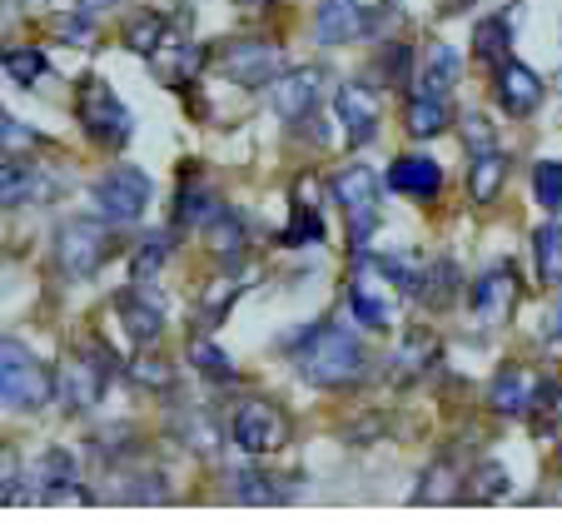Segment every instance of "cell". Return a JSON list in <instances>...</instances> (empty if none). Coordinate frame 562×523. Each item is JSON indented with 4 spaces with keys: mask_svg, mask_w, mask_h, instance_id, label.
Listing matches in <instances>:
<instances>
[{
    "mask_svg": "<svg viewBox=\"0 0 562 523\" xmlns=\"http://www.w3.org/2000/svg\"><path fill=\"white\" fill-rule=\"evenodd\" d=\"M294 369L318 389H353L369 374V354L344 324H314L294 344Z\"/></svg>",
    "mask_w": 562,
    "mask_h": 523,
    "instance_id": "cell-1",
    "label": "cell"
},
{
    "mask_svg": "<svg viewBox=\"0 0 562 523\" xmlns=\"http://www.w3.org/2000/svg\"><path fill=\"white\" fill-rule=\"evenodd\" d=\"M120 240L115 230H110V220H90V214H80V220H65L60 230H55V265H60V275L70 279V285H86V279H95L100 269L115 259Z\"/></svg>",
    "mask_w": 562,
    "mask_h": 523,
    "instance_id": "cell-2",
    "label": "cell"
},
{
    "mask_svg": "<svg viewBox=\"0 0 562 523\" xmlns=\"http://www.w3.org/2000/svg\"><path fill=\"white\" fill-rule=\"evenodd\" d=\"M75 120L86 125L90 145L100 149H120L135 135V115H130V105L115 96V86L105 75H80V86H75Z\"/></svg>",
    "mask_w": 562,
    "mask_h": 523,
    "instance_id": "cell-3",
    "label": "cell"
},
{
    "mask_svg": "<svg viewBox=\"0 0 562 523\" xmlns=\"http://www.w3.org/2000/svg\"><path fill=\"white\" fill-rule=\"evenodd\" d=\"M55 389H60V379L21 340L0 344V399L11 414H41L45 404H55Z\"/></svg>",
    "mask_w": 562,
    "mask_h": 523,
    "instance_id": "cell-4",
    "label": "cell"
},
{
    "mask_svg": "<svg viewBox=\"0 0 562 523\" xmlns=\"http://www.w3.org/2000/svg\"><path fill=\"white\" fill-rule=\"evenodd\" d=\"M110 374H115V354H110V344L105 340L80 344L75 359L65 364V374H60V389H55V399L65 404V414H90V409L105 399Z\"/></svg>",
    "mask_w": 562,
    "mask_h": 523,
    "instance_id": "cell-5",
    "label": "cell"
},
{
    "mask_svg": "<svg viewBox=\"0 0 562 523\" xmlns=\"http://www.w3.org/2000/svg\"><path fill=\"white\" fill-rule=\"evenodd\" d=\"M289 434H294V424H289V414L274 404V399H245L229 419L234 448L249 454V459H269V454L289 448Z\"/></svg>",
    "mask_w": 562,
    "mask_h": 523,
    "instance_id": "cell-6",
    "label": "cell"
},
{
    "mask_svg": "<svg viewBox=\"0 0 562 523\" xmlns=\"http://www.w3.org/2000/svg\"><path fill=\"white\" fill-rule=\"evenodd\" d=\"M334 200H339L344 224H349V249L363 255L369 235L379 230V175L369 165H344L339 180H334Z\"/></svg>",
    "mask_w": 562,
    "mask_h": 523,
    "instance_id": "cell-7",
    "label": "cell"
},
{
    "mask_svg": "<svg viewBox=\"0 0 562 523\" xmlns=\"http://www.w3.org/2000/svg\"><path fill=\"white\" fill-rule=\"evenodd\" d=\"M214 70L239 90H259L284 75V51L274 41H224L214 51Z\"/></svg>",
    "mask_w": 562,
    "mask_h": 523,
    "instance_id": "cell-8",
    "label": "cell"
},
{
    "mask_svg": "<svg viewBox=\"0 0 562 523\" xmlns=\"http://www.w3.org/2000/svg\"><path fill=\"white\" fill-rule=\"evenodd\" d=\"M149 194H155V185H149L145 170H135V165H115L110 175H100L95 190H90V200H95V214L110 224H135L139 214H145Z\"/></svg>",
    "mask_w": 562,
    "mask_h": 523,
    "instance_id": "cell-9",
    "label": "cell"
},
{
    "mask_svg": "<svg viewBox=\"0 0 562 523\" xmlns=\"http://www.w3.org/2000/svg\"><path fill=\"white\" fill-rule=\"evenodd\" d=\"M165 424H170V438H180L184 454H200V459H214L224 448V424L214 409L194 404V399H175L170 409H165Z\"/></svg>",
    "mask_w": 562,
    "mask_h": 523,
    "instance_id": "cell-10",
    "label": "cell"
},
{
    "mask_svg": "<svg viewBox=\"0 0 562 523\" xmlns=\"http://www.w3.org/2000/svg\"><path fill=\"white\" fill-rule=\"evenodd\" d=\"M110 304H115V320L125 324V334L139 344V349L159 344V334H165V299L149 289V279H135V285L120 289Z\"/></svg>",
    "mask_w": 562,
    "mask_h": 523,
    "instance_id": "cell-11",
    "label": "cell"
},
{
    "mask_svg": "<svg viewBox=\"0 0 562 523\" xmlns=\"http://www.w3.org/2000/svg\"><path fill=\"white\" fill-rule=\"evenodd\" d=\"M220 190L214 180L200 170V160H184L180 165V185H175V224L180 230H204V224L220 214Z\"/></svg>",
    "mask_w": 562,
    "mask_h": 523,
    "instance_id": "cell-12",
    "label": "cell"
},
{
    "mask_svg": "<svg viewBox=\"0 0 562 523\" xmlns=\"http://www.w3.org/2000/svg\"><path fill=\"white\" fill-rule=\"evenodd\" d=\"M318 90H324V70L318 65H299V70H284L269 86V100H274V115L284 125H304L318 105Z\"/></svg>",
    "mask_w": 562,
    "mask_h": 523,
    "instance_id": "cell-13",
    "label": "cell"
},
{
    "mask_svg": "<svg viewBox=\"0 0 562 523\" xmlns=\"http://www.w3.org/2000/svg\"><path fill=\"white\" fill-rule=\"evenodd\" d=\"M542 75L532 70V65H522V60H503V65H493V96H498V105L508 110V115H532V110L542 105Z\"/></svg>",
    "mask_w": 562,
    "mask_h": 523,
    "instance_id": "cell-14",
    "label": "cell"
},
{
    "mask_svg": "<svg viewBox=\"0 0 562 523\" xmlns=\"http://www.w3.org/2000/svg\"><path fill=\"white\" fill-rule=\"evenodd\" d=\"M334 120L344 125L349 145H369V140L379 135V96H373L363 80H349V86H339V96H334Z\"/></svg>",
    "mask_w": 562,
    "mask_h": 523,
    "instance_id": "cell-15",
    "label": "cell"
},
{
    "mask_svg": "<svg viewBox=\"0 0 562 523\" xmlns=\"http://www.w3.org/2000/svg\"><path fill=\"white\" fill-rule=\"evenodd\" d=\"M513 299H518V275H513V265L503 259V265L483 269L473 285V314L477 324H503L513 310Z\"/></svg>",
    "mask_w": 562,
    "mask_h": 523,
    "instance_id": "cell-16",
    "label": "cell"
},
{
    "mask_svg": "<svg viewBox=\"0 0 562 523\" xmlns=\"http://www.w3.org/2000/svg\"><path fill=\"white\" fill-rule=\"evenodd\" d=\"M324 240V204H318V185L314 175L294 185V210H289V224L279 230V245L299 249V245H318Z\"/></svg>",
    "mask_w": 562,
    "mask_h": 523,
    "instance_id": "cell-17",
    "label": "cell"
},
{
    "mask_svg": "<svg viewBox=\"0 0 562 523\" xmlns=\"http://www.w3.org/2000/svg\"><path fill=\"white\" fill-rule=\"evenodd\" d=\"M369 31V15L353 0H318L314 5V35L318 45H353Z\"/></svg>",
    "mask_w": 562,
    "mask_h": 523,
    "instance_id": "cell-18",
    "label": "cell"
},
{
    "mask_svg": "<svg viewBox=\"0 0 562 523\" xmlns=\"http://www.w3.org/2000/svg\"><path fill=\"white\" fill-rule=\"evenodd\" d=\"M349 310L359 314L363 330H373V334L393 330L389 299L379 294V265H359V269H353V279H349Z\"/></svg>",
    "mask_w": 562,
    "mask_h": 523,
    "instance_id": "cell-19",
    "label": "cell"
},
{
    "mask_svg": "<svg viewBox=\"0 0 562 523\" xmlns=\"http://www.w3.org/2000/svg\"><path fill=\"white\" fill-rule=\"evenodd\" d=\"M532 379H528V369L522 364H503L498 374H493V385H488V409L498 419H518V414H528L532 409Z\"/></svg>",
    "mask_w": 562,
    "mask_h": 523,
    "instance_id": "cell-20",
    "label": "cell"
},
{
    "mask_svg": "<svg viewBox=\"0 0 562 523\" xmlns=\"http://www.w3.org/2000/svg\"><path fill=\"white\" fill-rule=\"evenodd\" d=\"M389 185L398 194H414V200H434L443 190V165L428 160V155H398L389 165Z\"/></svg>",
    "mask_w": 562,
    "mask_h": 523,
    "instance_id": "cell-21",
    "label": "cell"
},
{
    "mask_svg": "<svg viewBox=\"0 0 562 523\" xmlns=\"http://www.w3.org/2000/svg\"><path fill=\"white\" fill-rule=\"evenodd\" d=\"M204 235H210L214 255H220L224 265H239V259L249 255V224H245V214L234 210V204H220V214L204 224Z\"/></svg>",
    "mask_w": 562,
    "mask_h": 523,
    "instance_id": "cell-22",
    "label": "cell"
},
{
    "mask_svg": "<svg viewBox=\"0 0 562 523\" xmlns=\"http://www.w3.org/2000/svg\"><path fill=\"white\" fill-rule=\"evenodd\" d=\"M503 185H508V155H503L498 145L473 149V170H468V194H473V204H493Z\"/></svg>",
    "mask_w": 562,
    "mask_h": 523,
    "instance_id": "cell-23",
    "label": "cell"
},
{
    "mask_svg": "<svg viewBox=\"0 0 562 523\" xmlns=\"http://www.w3.org/2000/svg\"><path fill=\"white\" fill-rule=\"evenodd\" d=\"M35 483H45L35 499H45V503H86V493L75 489V459L65 454V448H50L41 459V474H35Z\"/></svg>",
    "mask_w": 562,
    "mask_h": 523,
    "instance_id": "cell-24",
    "label": "cell"
},
{
    "mask_svg": "<svg viewBox=\"0 0 562 523\" xmlns=\"http://www.w3.org/2000/svg\"><path fill=\"white\" fill-rule=\"evenodd\" d=\"M438 359V344L428 330H414L404 334V344H398V354H393V385H414L418 374H428V364Z\"/></svg>",
    "mask_w": 562,
    "mask_h": 523,
    "instance_id": "cell-25",
    "label": "cell"
},
{
    "mask_svg": "<svg viewBox=\"0 0 562 523\" xmlns=\"http://www.w3.org/2000/svg\"><path fill=\"white\" fill-rule=\"evenodd\" d=\"M170 41V15H159V11H139V15H130L125 21V35H120V45L125 51H135V55H155L159 45Z\"/></svg>",
    "mask_w": 562,
    "mask_h": 523,
    "instance_id": "cell-26",
    "label": "cell"
},
{
    "mask_svg": "<svg viewBox=\"0 0 562 523\" xmlns=\"http://www.w3.org/2000/svg\"><path fill=\"white\" fill-rule=\"evenodd\" d=\"M404 130L414 140H434L448 130V105L443 96H424V90H414L408 96V110H404Z\"/></svg>",
    "mask_w": 562,
    "mask_h": 523,
    "instance_id": "cell-27",
    "label": "cell"
},
{
    "mask_svg": "<svg viewBox=\"0 0 562 523\" xmlns=\"http://www.w3.org/2000/svg\"><path fill=\"white\" fill-rule=\"evenodd\" d=\"M453 86H458V55H453V45L434 41L428 45L424 70H418V90H424V96H443L448 100V90Z\"/></svg>",
    "mask_w": 562,
    "mask_h": 523,
    "instance_id": "cell-28",
    "label": "cell"
},
{
    "mask_svg": "<svg viewBox=\"0 0 562 523\" xmlns=\"http://www.w3.org/2000/svg\"><path fill=\"white\" fill-rule=\"evenodd\" d=\"M458 285H463V275H458L453 259H438L434 269H424V289H418V304H428V310H448L458 299Z\"/></svg>",
    "mask_w": 562,
    "mask_h": 523,
    "instance_id": "cell-29",
    "label": "cell"
},
{
    "mask_svg": "<svg viewBox=\"0 0 562 523\" xmlns=\"http://www.w3.org/2000/svg\"><path fill=\"white\" fill-rule=\"evenodd\" d=\"M274 483H284V479H269L259 469H239V474H229V499L234 503H284L289 489H274Z\"/></svg>",
    "mask_w": 562,
    "mask_h": 523,
    "instance_id": "cell-30",
    "label": "cell"
},
{
    "mask_svg": "<svg viewBox=\"0 0 562 523\" xmlns=\"http://www.w3.org/2000/svg\"><path fill=\"white\" fill-rule=\"evenodd\" d=\"M190 364L204 374V379H210V385H239V369H234V359L214 340H204V334H200V340H190Z\"/></svg>",
    "mask_w": 562,
    "mask_h": 523,
    "instance_id": "cell-31",
    "label": "cell"
},
{
    "mask_svg": "<svg viewBox=\"0 0 562 523\" xmlns=\"http://www.w3.org/2000/svg\"><path fill=\"white\" fill-rule=\"evenodd\" d=\"M45 70H50V60H45L41 45H11V51H5V80H11V86H21V90L41 86Z\"/></svg>",
    "mask_w": 562,
    "mask_h": 523,
    "instance_id": "cell-32",
    "label": "cell"
},
{
    "mask_svg": "<svg viewBox=\"0 0 562 523\" xmlns=\"http://www.w3.org/2000/svg\"><path fill=\"white\" fill-rule=\"evenodd\" d=\"M532 265H538L542 285H552V289L562 285V230L558 224H542L538 235H532Z\"/></svg>",
    "mask_w": 562,
    "mask_h": 523,
    "instance_id": "cell-33",
    "label": "cell"
},
{
    "mask_svg": "<svg viewBox=\"0 0 562 523\" xmlns=\"http://www.w3.org/2000/svg\"><path fill=\"white\" fill-rule=\"evenodd\" d=\"M508 499V469L503 464H477L463 479V503H498Z\"/></svg>",
    "mask_w": 562,
    "mask_h": 523,
    "instance_id": "cell-34",
    "label": "cell"
},
{
    "mask_svg": "<svg viewBox=\"0 0 562 523\" xmlns=\"http://www.w3.org/2000/svg\"><path fill=\"white\" fill-rule=\"evenodd\" d=\"M165 259H170V235H165V230H149V235H139L135 249H130V275L155 279Z\"/></svg>",
    "mask_w": 562,
    "mask_h": 523,
    "instance_id": "cell-35",
    "label": "cell"
},
{
    "mask_svg": "<svg viewBox=\"0 0 562 523\" xmlns=\"http://www.w3.org/2000/svg\"><path fill=\"white\" fill-rule=\"evenodd\" d=\"M508 41H513V15H493V21H483V25L473 31L477 60L503 65V60H508Z\"/></svg>",
    "mask_w": 562,
    "mask_h": 523,
    "instance_id": "cell-36",
    "label": "cell"
},
{
    "mask_svg": "<svg viewBox=\"0 0 562 523\" xmlns=\"http://www.w3.org/2000/svg\"><path fill=\"white\" fill-rule=\"evenodd\" d=\"M35 190V165L25 155H11L5 170H0V194H5V210H21Z\"/></svg>",
    "mask_w": 562,
    "mask_h": 523,
    "instance_id": "cell-37",
    "label": "cell"
},
{
    "mask_svg": "<svg viewBox=\"0 0 562 523\" xmlns=\"http://www.w3.org/2000/svg\"><path fill=\"white\" fill-rule=\"evenodd\" d=\"M120 483H130V489H115L110 499H125V503H165L170 499V489H165V474H155V469H130V474H120Z\"/></svg>",
    "mask_w": 562,
    "mask_h": 523,
    "instance_id": "cell-38",
    "label": "cell"
},
{
    "mask_svg": "<svg viewBox=\"0 0 562 523\" xmlns=\"http://www.w3.org/2000/svg\"><path fill=\"white\" fill-rule=\"evenodd\" d=\"M418 499L424 503H448V499H463V489H458V474L448 459H434L424 469V479H418Z\"/></svg>",
    "mask_w": 562,
    "mask_h": 523,
    "instance_id": "cell-39",
    "label": "cell"
},
{
    "mask_svg": "<svg viewBox=\"0 0 562 523\" xmlns=\"http://www.w3.org/2000/svg\"><path fill=\"white\" fill-rule=\"evenodd\" d=\"M130 379L155 389V394H175V364L155 359V354H135V359H130Z\"/></svg>",
    "mask_w": 562,
    "mask_h": 523,
    "instance_id": "cell-40",
    "label": "cell"
},
{
    "mask_svg": "<svg viewBox=\"0 0 562 523\" xmlns=\"http://www.w3.org/2000/svg\"><path fill=\"white\" fill-rule=\"evenodd\" d=\"M532 194L548 214L562 210V160H538L532 165Z\"/></svg>",
    "mask_w": 562,
    "mask_h": 523,
    "instance_id": "cell-41",
    "label": "cell"
},
{
    "mask_svg": "<svg viewBox=\"0 0 562 523\" xmlns=\"http://www.w3.org/2000/svg\"><path fill=\"white\" fill-rule=\"evenodd\" d=\"M239 289H245V285H239V279H229V275L214 279V285L204 289V299H200V324H220L224 314H229V304L239 299Z\"/></svg>",
    "mask_w": 562,
    "mask_h": 523,
    "instance_id": "cell-42",
    "label": "cell"
},
{
    "mask_svg": "<svg viewBox=\"0 0 562 523\" xmlns=\"http://www.w3.org/2000/svg\"><path fill=\"white\" fill-rule=\"evenodd\" d=\"M373 265H379V275H389L393 285L404 289V294H418V289H424V269H418L408 255H379Z\"/></svg>",
    "mask_w": 562,
    "mask_h": 523,
    "instance_id": "cell-43",
    "label": "cell"
},
{
    "mask_svg": "<svg viewBox=\"0 0 562 523\" xmlns=\"http://www.w3.org/2000/svg\"><path fill=\"white\" fill-rule=\"evenodd\" d=\"M558 399H562V389L552 385V379H538V389H532V429H552V419H558Z\"/></svg>",
    "mask_w": 562,
    "mask_h": 523,
    "instance_id": "cell-44",
    "label": "cell"
},
{
    "mask_svg": "<svg viewBox=\"0 0 562 523\" xmlns=\"http://www.w3.org/2000/svg\"><path fill=\"white\" fill-rule=\"evenodd\" d=\"M90 31H95V15H86V11L55 15V35H60V41H70L75 51H86V45H90Z\"/></svg>",
    "mask_w": 562,
    "mask_h": 523,
    "instance_id": "cell-45",
    "label": "cell"
},
{
    "mask_svg": "<svg viewBox=\"0 0 562 523\" xmlns=\"http://www.w3.org/2000/svg\"><path fill=\"white\" fill-rule=\"evenodd\" d=\"M458 130H463L468 149H488V145H498V130H493L483 115H463V120H458Z\"/></svg>",
    "mask_w": 562,
    "mask_h": 523,
    "instance_id": "cell-46",
    "label": "cell"
},
{
    "mask_svg": "<svg viewBox=\"0 0 562 523\" xmlns=\"http://www.w3.org/2000/svg\"><path fill=\"white\" fill-rule=\"evenodd\" d=\"M404 70H408V45L393 41L389 45V60H383V75H389V80H404Z\"/></svg>",
    "mask_w": 562,
    "mask_h": 523,
    "instance_id": "cell-47",
    "label": "cell"
},
{
    "mask_svg": "<svg viewBox=\"0 0 562 523\" xmlns=\"http://www.w3.org/2000/svg\"><path fill=\"white\" fill-rule=\"evenodd\" d=\"M0 125H5V145H11V149H15V140H21V145H31V140H41V135H35V130H25L15 115H0Z\"/></svg>",
    "mask_w": 562,
    "mask_h": 523,
    "instance_id": "cell-48",
    "label": "cell"
},
{
    "mask_svg": "<svg viewBox=\"0 0 562 523\" xmlns=\"http://www.w3.org/2000/svg\"><path fill=\"white\" fill-rule=\"evenodd\" d=\"M75 5H80L86 15H105V11H115L120 0H75Z\"/></svg>",
    "mask_w": 562,
    "mask_h": 523,
    "instance_id": "cell-49",
    "label": "cell"
},
{
    "mask_svg": "<svg viewBox=\"0 0 562 523\" xmlns=\"http://www.w3.org/2000/svg\"><path fill=\"white\" fill-rule=\"evenodd\" d=\"M548 340H552V344H562V304L552 310V330H548Z\"/></svg>",
    "mask_w": 562,
    "mask_h": 523,
    "instance_id": "cell-50",
    "label": "cell"
},
{
    "mask_svg": "<svg viewBox=\"0 0 562 523\" xmlns=\"http://www.w3.org/2000/svg\"><path fill=\"white\" fill-rule=\"evenodd\" d=\"M463 5H473V0H443V11H463Z\"/></svg>",
    "mask_w": 562,
    "mask_h": 523,
    "instance_id": "cell-51",
    "label": "cell"
},
{
    "mask_svg": "<svg viewBox=\"0 0 562 523\" xmlns=\"http://www.w3.org/2000/svg\"><path fill=\"white\" fill-rule=\"evenodd\" d=\"M25 5H50V0H25Z\"/></svg>",
    "mask_w": 562,
    "mask_h": 523,
    "instance_id": "cell-52",
    "label": "cell"
},
{
    "mask_svg": "<svg viewBox=\"0 0 562 523\" xmlns=\"http://www.w3.org/2000/svg\"><path fill=\"white\" fill-rule=\"evenodd\" d=\"M558 90H562V70H558Z\"/></svg>",
    "mask_w": 562,
    "mask_h": 523,
    "instance_id": "cell-53",
    "label": "cell"
},
{
    "mask_svg": "<svg viewBox=\"0 0 562 523\" xmlns=\"http://www.w3.org/2000/svg\"><path fill=\"white\" fill-rule=\"evenodd\" d=\"M558 459H562V448H558Z\"/></svg>",
    "mask_w": 562,
    "mask_h": 523,
    "instance_id": "cell-54",
    "label": "cell"
}]
</instances>
